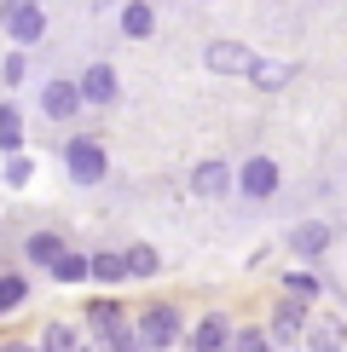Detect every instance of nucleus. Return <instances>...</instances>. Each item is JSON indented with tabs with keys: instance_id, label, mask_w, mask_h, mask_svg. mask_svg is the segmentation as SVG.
Segmentation results:
<instances>
[{
	"instance_id": "obj_1",
	"label": "nucleus",
	"mask_w": 347,
	"mask_h": 352,
	"mask_svg": "<svg viewBox=\"0 0 347 352\" xmlns=\"http://www.w3.org/2000/svg\"><path fill=\"white\" fill-rule=\"evenodd\" d=\"M81 318H87V335H93V346H98V352H139L134 318H127L116 300H105V295H98Z\"/></svg>"
},
{
	"instance_id": "obj_2",
	"label": "nucleus",
	"mask_w": 347,
	"mask_h": 352,
	"mask_svg": "<svg viewBox=\"0 0 347 352\" xmlns=\"http://www.w3.org/2000/svg\"><path fill=\"white\" fill-rule=\"evenodd\" d=\"M134 335H139V352L180 346V341H185V329H180V306L156 300V306H145V312H134Z\"/></svg>"
},
{
	"instance_id": "obj_3",
	"label": "nucleus",
	"mask_w": 347,
	"mask_h": 352,
	"mask_svg": "<svg viewBox=\"0 0 347 352\" xmlns=\"http://www.w3.org/2000/svg\"><path fill=\"white\" fill-rule=\"evenodd\" d=\"M307 324H313V312H307V300H278L272 306V324H266V341L272 352H301V341H307Z\"/></svg>"
},
{
	"instance_id": "obj_4",
	"label": "nucleus",
	"mask_w": 347,
	"mask_h": 352,
	"mask_svg": "<svg viewBox=\"0 0 347 352\" xmlns=\"http://www.w3.org/2000/svg\"><path fill=\"white\" fill-rule=\"evenodd\" d=\"M64 168H70V179L76 185H98L105 179V144H93V139H70V151H64Z\"/></svg>"
},
{
	"instance_id": "obj_5",
	"label": "nucleus",
	"mask_w": 347,
	"mask_h": 352,
	"mask_svg": "<svg viewBox=\"0 0 347 352\" xmlns=\"http://www.w3.org/2000/svg\"><path fill=\"white\" fill-rule=\"evenodd\" d=\"M231 335H238V329H231V318L226 312H202L197 318V329L191 335H185V352H231Z\"/></svg>"
},
{
	"instance_id": "obj_6",
	"label": "nucleus",
	"mask_w": 347,
	"mask_h": 352,
	"mask_svg": "<svg viewBox=\"0 0 347 352\" xmlns=\"http://www.w3.org/2000/svg\"><path fill=\"white\" fill-rule=\"evenodd\" d=\"M0 18H6V35H12V41H41V35H47L41 0H6V6H0Z\"/></svg>"
},
{
	"instance_id": "obj_7",
	"label": "nucleus",
	"mask_w": 347,
	"mask_h": 352,
	"mask_svg": "<svg viewBox=\"0 0 347 352\" xmlns=\"http://www.w3.org/2000/svg\"><path fill=\"white\" fill-rule=\"evenodd\" d=\"M238 190L243 197H272V190H278V162H272V156H249V162H243V173H238Z\"/></svg>"
},
{
	"instance_id": "obj_8",
	"label": "nucleus",
	"mask_w": 347,
	"mask_h": 352,
	"mask_svg": "<svg viewBox=\"0 0 347 352\" xmlns=\"http://www.w3.org/2000/svg\"><path fill=\"white\" fill-rule=\"evenodd\" d=\"M249 64H255V52L238 47V41H214L209 47V69L214 76H249Z\"/></svg>"
},
{
	"instance_id": "obj_9",
	"label": "nucleus",
	"mask_w": 347,
	"mask_h": 352,
	"mask_svg": "<svg viewBox=\"0 0 347 352\" xmlns=\"http://www.w3.org/2000/svg\"><path fill=\"white\" fill-rule=\"evenodd\" d=\"M301 346H307V352H347V324H341V318H313Z\"/></svg>"
},
{
	"instance_id": "obj_10",
	"label": "nucleus",
	"mask_w": 347,
	"mask_h": 352,
	"mask_svg": "<svg viewBox=\"0 0 347 352\" xmlns=\"http://www.w3.org/2000/svg\"><path fill=\"white\" fill-rule=\"evenodd\" d=\"M41 110H47L52 122H70V116L81 110V87L76 81H52L47 93H41Z\"/></svg>"
},
{
	"instance_id": "obj_11",
	"label": "nucleus",
	"mask_w": 347,
	"mask_h": 352,
	"mask_svg": "<svg viewBox=\"0 0 347 352\" xmlns=\"http://www.w3.org/2000/svg\"><path fill=\"white\" fill-rule=\"evenodd\" d=\"M330 237H336L330 226H318V219H307V226H295V231H289V248H295L301 260H318V254L330 248Z\"/></svg>"
},
{
	"instance_id": "obj_12",
	"label": "nucleus",
	"mask_w": 347,
	"mask_h": 352,
	"mask_svg": "<svg viewBox=\"0 0 347 352\" xmlns=\"http://www.w3.org/2000/svg\"><path fill=\"white\" fill-rule=\"evenodd\" d=\"M76 87H81V104H110V98H116V69L110 64H93Z\"/></svg>"
},
{
	"instance_id": "obj_13",
	"label": "nucleus",
	"mask_w": 347,
	"mask_h": 352,
	"mask_svg": "<svg viewBox=\"0 0 347 352\" xmlns=\"http://www.w3.org/2000/svg\"><path fill=\"white\" fill-rule=\"evenodd\" d=\"M231 185H238V173H231L226 162H202V168L191 173V190H197V197H226Z\"/></svg>"
},
{
	"instance_id": "obj_14",
	"label": "nucleus",
	"mask_w": 347,
	"mask_h": 352,
	"mask_svg": "<svg viewBox=\"0 0 347 352\" xmlns=\"http://www.w3.org/2000/svg\"><path fill=\"white\" fill-rule=\"evenodd\" d=\"M23 254H29V266H58V254H64V237H58V231H35V237L23 243Z\"/></svg>"
},
{
	"instance_id": "obj_15",
	"label": "nucleus",
	"mask_w": 347,
	"mask_h": 352,
	"mask_svg": "<svg viewBox=\"0 0 347 352\" xmlns=\"http://www.w3.org/2000/svg\"><path fill=\"white\" fill-rule=\"evenodd\" d=\"M41 352H87V341L76 324H47L41 329Z\"/></svg>"
},
{
	"instance_id": "obj_16",
	"label": "nucleus",
	"mask_w": 347,
	"mask_h": 352,
	"mask_svg": "<svg viewBox=\"0 0 347 352\" xmlns=\"http://www.w3.org/2000/svg\"><path fill=\"white\" fill-rule=\"evenodd\" d=\"M52 277H58V283H87V277H93V254L64 248V254H58V266H52Z\"/></svg>"
},
{
	"instance_id": "obj_17",
	"label": "nucleus",
	"mask_w": 347,
	"mask_h": 352,
	"mask_svg": "<svg viewBox=\"0 0 347 352\" xmlns=\"http://www.w3.org/2000/svg\"><path fill=\"white\" fill-rule=\"evenodd\" d=\"M93 283H105V289L127 283V260H122V254H110V248H98V254H93Z\"/></svg>"
},
{
	"instance_id": "obj_18",
	"label": "nucleus",
	"mask_w": 347,
	"mask_h": 352,
	"mask_svg": "<svg viewBox=\"0 0 347 352\" xmlns=\"http://www.w3.org/2000/svg\"><path fill=\"white\" fill-rule=\"evenodd\" d=\"M249 81L260 87V93H278V87H289V64H272V58H255V64H249Z\"/></svg>"
},
{
	"instance_id": "obj_19",
	"label": "nucleus",
	"mask_w": 347,
	"mask_h": 352,
	"mask_svg": "<svg viewBox=\"0 0 347 352\" xmlns=\"http://www.w3.org/2000/svg\"><path fill=\"white\" fill-rule=\"evenodd\" d=\"M0 151L6 156L23 151V116H18V104H0Z\"/></svg>"
},
{
	"instance_id": "obj_20",
	"label": "nucleus",
	"mask_w": 347,
	"mask_h": 352,
	"mask_svg": "<svg viewBox=\"0 0 347 352\" xmlns=\"http://www.w3.org/2000/svg\"><path fill=\"white\" fill-rule=\"evenodd\" d=\"M122 260H127V277H156V272H162V254H156L151 243H134Z\"/></svg>"
},
{
	"instance_id": "obj_21",
	"label": "nucleus",
	"mask_w": 347,
	"mask_h": 352,
	"mask_svg": "<svg viewBox=\"0 0 347 352\" xmlns=\"http://www.w3.org/2000/svg\"><path fill=\"white\" fill-rule=\"evenodd\" d=\"M151 29H156V12L145 6V0H134V6L122 12V35H127V41H145Z\"/></svg>"
},
{
	"instance_id": "obj_22",
	"label": "nucleus",
	"mask_w": 347,
	"mask_h": 352,
	"mask_svg": "<svg viewBox=\"0 0 347 352\" xmlns=\"http://www.w3.org/2000/svg\"><path fill=\"white\" fill-rule=\"evenodd\" d=\"M23 300H29V277H18V272H0V312H18Z\"/></svg>"
},
{
	"instance_id": "obj_23",
	"label": "nucleus",
	"mask_w": 347,
	"mask_h": 352,
	"mask_svg": "<svg viewBox=\"0 0 347 352\" xmlns=\"http://www.w3.org/2000/svg\"><path fill=\"white\" fill-rule=\"evenodd\" d=\"M284 295L289 300H318V277L313 272H284Z\"/></svg>"
},
{
	"instance_id": "obj_24",
	"label": "nucleus",
	"mask_w": 347,
	"mask_h": 352,
	"mask_svg": "<svg viewBox=\"0 0 347 352\" xmlns=\"http://www.w3.org/2000/svg\"><path fill=\"white\" fill-rule=\"evenodd\" d=\"M231 352H272V341H266V329H238V335H231Z\"/></svg>"
},
{
	"instance_id": "obj_25",
	"label": "nucleus",
	"mask_w": 347,
	"mask_h": 352,
	"mask_svg": "<svg viewBox=\"0 0 347 352\" xmlns=\"http://www.w3.org/2000/svg\"><path fill=\"white\" fill-rule=\"evenodd\" d=\"M29 156H6V185H29Z\"/></svg>"
},
{
	"instance_id": "obj_26",
	"label": "nucleus",
	"mask_w": 347,
	"mask_h": 352,
	"mask_svg": "<svg viewBox=\"0 0 347 352\" xmlns=\"http://www.w3.org/2000/svg\"><path fill=\"white\" fill-rule=\"evenodd\" d=\"M0 352H41V346H29V341H6Z\"/></svg>"
},
{
	"instance_id": "obj_27",
	"label": "nucleus",
	"mask_w": 347,
	"mask_h": 352,
	"mask_svg": "<svg viewBox=\"0 0 347 352\" xmlns=\"http://www.w3.org/2000/svg\"><path fill=\"white\" fill-rule=\"evenodd\" d=\"M98 6H105V0H98Z\"/></svg>"
}]
</instances>
